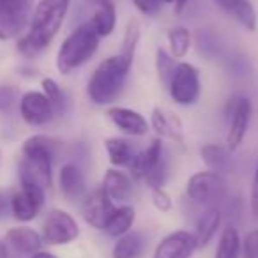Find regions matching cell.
I'll return each mask as SVG.
<instances>
[{"mask_svg": "<svg viewBox=\"0 0 258 258\" xmlns=\"http://www.w3.org/2000/svg\"><path fill=\"white\" fill-rule=\"evenodd\" d=\"M106 115L115 127L124 133L125 137H145L151 129L149 120L138 110L127 106H110Z\"/></svg>", "mask_w": 258, "mask_h": 258, "instance_id": "4fadbf2b", "label": "cell"}, {"mask_svg": "<svg viewBox=\"0 0 258 258\" xmlns=\"http://www.w3.org/2000/svg\"><path fill=\"white\" fill-rule=\"evenodd\" d=\"M221 221H223L221 209L216 207V205L209 207L207 211L198 218L197 226H195V232H193L195 242H197V249L198 247L209 246V242H211V240L216 237V233H218L219 226H221Z\"/></svg>", "mask_w": 258, "mask_h": 258, "instance_id": "603a6c76", "label": "cell"}, {"mask_svg": "<svg viewBox=\"0 0 258 258\" xmlns=\"http://www.w3.org/2000/svg\"><path fill=\"white\" fill-rule=\"evenodd\" d=\"M166 41H168V51L173 58H184L189 53L191 46H193V36H191L189 29L184 25H175L168 29L166 32Z\"/></svg>", "mask_w": 258, "mask_h": 258, "instance_id": "484cf974", "label": "cell"}, {"mask_svg": "<svg viewBox=\"0 0 258 258\" xmlns=\"http://www.w3.org/2000/svg\"><path fill=\"white\" fill-rule=\"evenodd\" d=\"M20 115L29 125H46L55 118L53 104L43 92L29 90L20 97Z\"/></svg>", "mask_w": 258, "mask_h": 258, "instance_id": "7c38bea8", "label": "cell"}, {"mask_svg": "<svg viewBox=\"0 0 258 258\" xmlns=\"http://www.w3.org/2000/svg\"><path fill=\"white\" fill-rule=\"evenodd\" d=\"M44 193L46 191L41 189L37 186H30V184H20L16 191L9 197V211L13 212L18 221L29 223L37 218L44 205Z\"/></svg>", "mask_w": 258, "mask_h": 258, "instance_id": "8fae6325", "label": "cell"}, {"mask_svg": "<svg viewBox=\"0 0 258 258\" xmlns=\"http://www.w3.org/2000/svg\"><path fill=\"white\" fill-rule=\"evenodd\" d=\"M71 0H39L34 6L29 32L18 41V51L27 58H36L46 50L68 16Z\"/></svg>", "mask_w": 258, "mask_h": 258, "instance_id": "6da1fadb", "label": "cell"}, {"mask_svg": "<svg viewBox=\"0 0 258 258\" xmlns=\"http://www.w3.org/2000/svg\"><path fill=\"white\" fill-rule=\"evenodd\" d=\"M240 235L233 225H226L219 233L214 258H240Z\"/></svg>", "mask_w": 258, "mask_h": 258, "instance_id": "4316f807", "label": "cell"}, {"mask_svg": "<svg viewBox=\"0 0 258 258\" xmlns=\"http://www.w3.org/2000/svg\"><path fill=\"white\" fill-rule=\"evenodd\" d=\"M140 37H142L140 23H138L137 18H131L127 22V25H125L124 36H122V43H120V50H118V55H120L125 62H129V64L135 62V55H137Z\"/></svg>", "mask_w": 258, "mask_h": 258, "instance_id": "f1b7e54d", "label": "cell"}, {"mask_svg": "<svg viewBox=\"0 0 258 258\" xmlns=\"http://www.w3.org/2000/svg\"><path fill=\"white\" fill-rule=\"evenodd\" d=\"M170 97L179 106H193L202 94L200 71L191 62H177V68L168 83Z\"/></svg>", "mask_w": 258, "mask_h": 258, "instance_id": "8992f818", "label": "cell"}, {"mask_svg": "<svg viewBox=\"0 0 258 258\" xmlns=\"http://www.w3.org/2000/svg\"><path fill=\"white\" fill-rule=\"evenodd\" d=\"M115 204L110 200L103 187H96L90 193L85 195L82 200V214L87 225H90L96 230H103L110 212L113 211Z\"/></svg>", "mask_w": 258, "mask_h": 258, "instance_id": "5bb4252c", "label": "cell"}, {"mask_svg": "<svg viewBox=\"0 0 258 258\" xmlns=\"http://www.w3.org/2000/svg\"><path fill=\"white\" fill-rule=\"evenodd\" d=\"M8 209H9V197L4 191H0V216H4Z\"/></svg>", "mask_w": 258, "mask_h": 258, "instance_id": "74e56055", "label": "cell"}, {"mask_svg": "<svg viewBox=\"0 0 258 258\" xmlns=\"http://www.w3.org/2000/svg\"><path fill=\"white\" fill-rule=\"evenodd\" d=\"M6 244L16 253L32 256L43 246V237L30 226H15L6 233Z\"/></svg>", "mask_w": 258, "mask_h": 258, "instance_id": "ffe728a7", "label": "cell"}, {"mask_svg": "<svg viewBox=\"0 0 258 258\" xmlns=\"http://www.w3.org/2000/svg\"><path fill=\"white\" fill-rule=\"evenodd\" d=\"M99 2H103V0H87V4H90V6H97Z\"/></svg>", "mask_w": 258, "mask_h": 258, "instance_id": "60d3db41", "label": "cell"}, {"mask_svg": "<svg viewBox=\"0 0 258 258\" xmlns=\"http://www.w3.org/2000/svg\"><path fill=\"white\" fill-rule=\"evenodd\" d=\"M101 187L113 204H127L133 197V177L120 168H110L104 172Z\"/></svg>", "mask_w": 258, "mask_h": 258, "instance_id": "ac0fdd59", "label": "cell"}, {"mask_svg": "<svg viewBox=\"0 0 258 258\" xmlns=\"http://www.w3.org/2000/svg\"><path fill=\"white\" fill-rule=\"evenodd\" d=\"M129 175L137 180H144L149 189L165 186L168 179V161L165 158L161 138H154L147 149L138 152L133 165L129 166Z\"/></svg>", "mask_w": 258, "mask_h": 258, "instance_id": "5b68a950", "label": "cell"}, {"mask_svg": "<svg viewBox=\"0 0 258 258\" xmlns=\"http://www.w3.org/2000/svg\"><path fill=\"white\" fill-rule=\"evenodd\" d=\"M175 68H177L175 58L170 55L168 50H165V48L159 46L158 50H156V71H158L159 82H161L165 87H168Z\"/></svg>", "mask_w": 258, "mask_h": 258, "instance_id": "4dcf8cb0", "label": "cell"}, {"mask_svg": "<svg viewBox=\"0 0 258 258\" xmlns=\"http://www.w3.org/2000/svg\"><path fill=\"white\" fill-rule=\"evenodd\" d=\"M41 87H43V94L50 99V103L53 104L55 115L64 113L66 106H68V97H66V92L62 90V87L58 85L53 78H43Z\"/></svg>", "mask_w": 258, "mask_h": 258, "instance_id": "f546056e", "label": "cell"}, {"mask_svg": "<svg viewBox=\"0 0 258 258\" xmlns=\"http://www.w3.org/2000/svg\"><path fill=\"white\" fill-rule=\"evenodd\" d=\"M58 144L50 137L34 135L22 145V159L18 163L20 184H30L41 189H50L53 182V161Z\"/></svg>", "mask_w": 258, "mask_h": 258, "instance_id": "7a4b0ae2", "label": "cell"}, {"mask_svg": "<svg viewBox=\"0 0 258 258\" xmlns=\"http://www.w3.org/2000/svg\"><path fill=\"white\" fill-rule=\"evenodd\" d=\"M226 193V182L221 173H216L212 170L197 172L187 179L186 195L191 202L198 205H209L219 202Z\"/></svg>", "mask_w": 258, "mask_h": 258, "instance_id": "52a82bcc", "label": "cell"}, {"mask_svg": "<svg viewBox=\"0 0 258 258\" xmlns=\"http://www.w3.org/2000/svg\"><path fill=\"white\" fill-rule=\"evenodd\" d=\"M226 115H228V133H226V145L230 152L237 151L242 145L247 135L251 120V101L244 96H232L226 104Z\"/></svg>", "mask_w": 258, "mask_h": 258, "instance_id": "30bf717a", "label": "cell"}, {"mask_svg": "<svg viewBox=\"0 0 258 258\" xmlns=\"http://www.w3.org/2000/svg\"><path fill=\"white\" fill-rule=\"evenodd\" d=\"M249 205H251V214L258 218V163L253 173V180H251V193H249Z\"/></svg>", "mask_w": 258, "mask_h": 258, "instance_id": "d590c367", "label": "cell"}, {"mask_svg": "<svg viewBox=\"0 0 258 258\" xmlns=\"http://www.w3.org/2000/svg\"><path fill=\"white\" fill-rule=\"evenodd\" d=\"M218 9H221L228 18L239 23L242 29L253 32L256 29L258 16L251 0H211Z\"/></svg>", "mask_w": 258, "mask_h": 258, "instance_id": "d6986e66", "label": "cell"}, {"mask_svg": "<svg viewBox=\"0 0 258 258\" xmlns=\"http://www.w3.org/2000/svg\"><path fill=\"white\" fill-rule=\"evenodd\" d=\"M0 258H9V246L0 240Z\"/></svg>", "mask_w": 258, "mask_h": 258, "instance_id": "ab89813d", "label": "cell"}, {"mask_svg": "<svg viewBox=\"0 0 258 258\" xmlns=\"http://www.w3.org/2000/svg\"><path fill=\"white\" fill-rule=\"evenodd\" d=\"M197 249L193 232L175 230L165 235L154 249V258H191Z\"/></svg>", "mask_w": 258, "mask_h": 258, "instance_id": "9a60e30c", "label": "cell"}, {"mask_svg": "<svg viewBox=\"0 0 258 258\" xmlns=\"http://www.w3.org/2000/svg\"><path fill=\"white\" fill-rule=\"evenodd\" d=\"M89 22L92 23L94 30L101 39L111 36L117 27V8L113 0H103L97 6H94V15Z\"/></svg>", "mask_w": 258, "mask_h": 258, "instance_id": "d4e9b609", "label": "cell"}, {"mask_svg": "<svg viewBox=\"0 0 258 258\" xmlns=\"http://www.w3.org/2000/svg\"><path fill=\"white\" fill-rule=\"evenodd\" d=\"M104 149H106L110 165L113 168H120V170H129V166L133 165L137 154L140 152L133 142L122 137L106 138L104 140Z\"/></svg>", "mask_w": 258, "mask_h": 258, "instance_id": "44dd1931", "label": "cell"}, {"mask_svg": "<svg viewBox=\"0 0 258 258\" xmlns=\"http://www.w3.org/2000/svg\"><path fill=\"white\" fill-rule=\"evenodd\" d=\"M34 0H0V39L20 36L30 23Z\"/></svg>", "mask_w": 258, "mask_h": 258, "instance_id": "9c48e42d", "label": "cell"}, {"mask_svg": "<svg viewBox=\"0 0 258 258\" xmlns=\"http://www.w3.org/2000/svg\"><path fill=\"white\" fill-rule=\"evenodd\" d=\"M230 151L225 145L219 144H205L200 147V158L205 163L207 170H212L216 173H221L228 165Z\"/></svg>", "mask_w": 258, "mask_h": 258, "instance_id": "83f0119b", "label": "cell"}, {"mask_svg": "<svg viewBox=\"0 0 258 258\" xmlns=\"http://www.w3.org/2000/svg\"><path fill=\"white\" fill-rule=\"evenodd\" d=\"M151 198L154 207L158 209L159 212L163 214H168L170 211L173 209V200L168 193H166L165 187H156V189H151Z\"/></svg>", "mask_w": 258, "mask_h": 258, "instance_id": "836d02e7", "label": "cell"}, {"mask_svg": "<svg viewBox=\"0 0 258 258\" xmlns=\"http://www.w3.org/2000/svg\"><path fill=\"white\" fill-rule=\"evenodd\" d=\"M133 64L125 62L120 55H111L97 64L87 82V96L97 106H108L120 96L125 80Z\"/></svg>", "mask_w": 258, "mask_h": 258, "instance_id": "3957f363", "label": "cell"}, {"mask_svg": "<svg viewBox=\"0 0 258 258\" xmlns=\"http://www.w3.org/2000/svg\"><path fill=\"white\" fill-rule=\"evenodd\" d=\"M240 256L258 258V228L249 230L240 240Z\"/></svg>", "mask_w": 258, "mask_h": 258, "instance_id": "d6a6232c", "label": "cell"}, {"mask_svg": "<svg viewBox=\"0 0 258 258\" xmlns=\"http://www.w3.org/2000/svg\"><path fill=\"white\" fill-rule=\"evenodd\" d=\"M41 237L48 246H66L80 237V226L68 211L51 209L43 221Z\"/></svg>", "mask_w": 258, "mask_h": 258, "instance_id": "ba28073f", "label": "cell"}, {"mask_svg": "<svg viewBox=\"0 0 258 258\" xmlns=\"http://www.w3.org/2000/svg\"><path fill=\"white\" fill-rule=\"evenodd\" d=\"M163 4H172L173 6V13H175V15H180V13L187 8L189 0H163Z\"/></svg>", "mask_w": 258, "mask_h": 258, "instance_id": "8d00e7d4", "label": "cell"}, {"mask_svg": "<svg viewBox=\"0 0 258 258\" xmlns=\"http://www.w3.org/2000/svg\"><path fill=\"white\" fill-rule=\"evenodd\" d=\"M151 127L161 140H170L173 144L184 145V125L180 118L170 110L156 106L151 113Z\"/></svg>", "mask_w": 258, "mask_h": 258, "instance_id": "2e32d148", "label": "cell"}, {"mask_svg": "<svg viewBox=\"0 0 258 258\" xmlns=\"http://www.w3.org/2000/svg\"><path fill=\"white\" fill-rule=\"evenodd\" d=\"M101 37L94 30L92 23L83 22L71 30V34L66 36L60 48L57 51V69L60 75H71L73 71L80 69L83 64L90 60L96 55L99 48Z\"/></svg>", "mask_w": 258, "mask_h": 258, "instance_id": "277c9868", "label": "cell"}, {"mask_svg": "<svg viewBox=\"0 0 258 258\" xmlns=\"http://www.w3.org/2000/svg\"><path fill=\"white\" fill-rule=\"evenodd\" d=\"M135 219H137L135 207H131V205H127V204L115 205L113 211H111L110 216H108L106 223H104V226H103L101 232H104L106 235L117 239V237L127 233L129 230H133Z\"/></svg>", "mask_w": 258, "mask_h": 258, "instance_id": "7402d4cb", "label": "cell"}, {"mask_svg": "<svg viewBox=\"0 0 258 258\" xmlns=\"http://www.w3.org/2000/svg\"><path fill=\"white\" fill-rule=\"evenodd\" d=\"M131 2L144 16H156L163 8V0H131Z\"/></svg>", "mask_w": 258, "mask_h": 258, "instance_id": "e575fe53", "label": "cell"}, {"mask_svg": "<svg viewBox=\"0 0 258 258\" xmlns=\"http://www.w3.org/2000/svg\"><path fill=\"white\" fill-rule=\"evenodd\" d=\"M147 246L145 235L140 230H129L127 233L117 237L111 247V258H142Z\"/></svg>", "mask_w": 258, "mask_h": 258, "instance_id": "cb8c5ba5", "label": "cell"}, {"mask_svg": "<svg viewBox=\"0 0 258 258\" xmlns=\"http://www.w3.org/2000/svg\"><path fill=\"white\" fill-rule=\"evenodd\" d=\"M58 187L68 202H82L87 195V182L82 168L76 163H66L58 172Z\"/></svg>", "mask_w": 258, "mask_h": 258, "instance_id": "e0dca14e", "label": "cell"}, {"mask_svg": "<svg viewBox=\"0 0 258 258\" xmlns=\"http://www.w3.org/2000/svg\"><path fill=\"white\" fill-rule=\"evenodd\" d=\"M0 159H2V154H0Z\"/></svg>", "mask_w": 258, "mask_h": 258, "instance_id": "b9f144b4", "label": "cell"}, {"mask_svg": "<svg viewBox=\"0 0 258 258\" xmlns=\"http://www.w3.org/2000/svg\"><path fill=\"white\" fill-rule=\"evenodd\" d=\"M22 94L15 85H0V111H8L20 101Z\"/></svg>", "mask_w": 258, "mask_h": 258, "instance_id": "1f68e13d", "label": "cell"}, {"mask_svg": "<svg viewBox=\"0 0 258 258\" xmlns=\"http://www.w3.org/2000/svg\"><path fill=\"white\" fill-rule=\"evenodd\" d=\"M30 258H57L53 253H50V251H43V249H39L37 253H34Z\"/></svg>", "mask_w": 258, "mask_h": 258, "instance_id": "f35d334b", "label": "cell"}]
</instances>
